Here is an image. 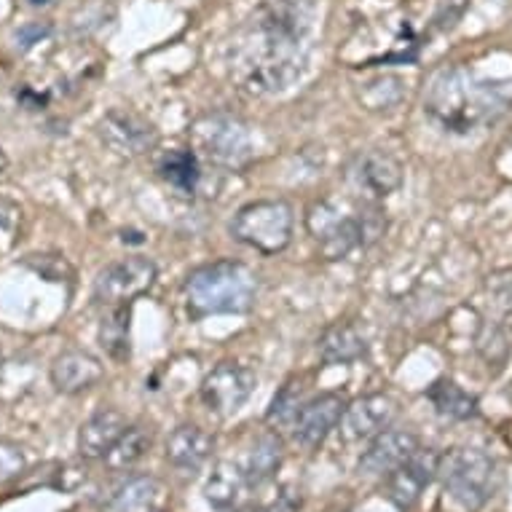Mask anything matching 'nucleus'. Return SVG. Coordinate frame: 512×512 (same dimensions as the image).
Listing matches in <instances>:
<instances>
[{
  "instance_id": "nucleus-15",
  "label": "nucleus",
  "mask_w": 512,
  "mask_h": 512,
  "mask_svg": "<svg viewBox=\"0 0 512 512\" xmlns=\"http://www.w3.org/2000/svg\"><path fill=\"white\" fill-rule=\"evenodd\" d=\"M419 448V437L408 429H384L381 435L370 440L365 454L360 456V472L370 475V478H387L389 472H395Z\"/></svg>"
},
{
  "instance_id": "nucleus-17",
  "label": "nucleus",
  "mask_w": 512,
  "mask_h": 512,
  "mask_svg": "<svg viewBox=\"0 0 512 512\" xmlns=\"http://www.w3.org/2000/svg\"><path fill=\"white\" fill-rule=\"evenodd\" d=\"M215 451V437L196 424H180L167 437V462L180 472H199Z\"/></svg>"
},
{
  "instance_id": "nucleus-28",
  "label": "nucleus",
  "mask_w": 512,
  "mask_h": 512,
  "mask_svg": "<svg viewBox=\"0 0 512 512\" xmlns=\"http://www.w3.org/2000/svg\"><path fill=\"white\" fill-rule=\"evenodd\" d=\"M151 448V432L143 427H126V432L116 440L102 462L108 464L110 470H132Z\"/></svg>"
},
{
  "instance_id": "nucleus-7",
  "label": "nucleus",
  "mask_w": 512,
  "mask_h": 512,
  "mask_svg": "<svg viewBox=\"0 0 512 512\" xmlns=\"http://www.w3.org/2000/svg\"><path fill=\"white\" fill-rule=\"evenodd\" d=\"M295 212L285 199H255L242 204L228 223V234L263 255H277L293 242Z\"/></svg>"
},
{
  "instance_id": "nucleus-29",
  "label": "nucleus",
  "mask_w": 512,
  "mask_h": 512,
  "mask_svg": "<svg viewBox=\"0 0 512 512\" xmlns=\"http://www.w3.org/2000/svg\"><path fill=\"white\" fill-rule=\"evenodd\" d=\"M488 303L502 319H512V271H496L486 279Z\"/></svg>"
},
{
  "instance_id": "nucleus-23",
  "label": "nucleus",
  "mask_w": 512,
  "mask_h": 512,
  "mask_svg": "<svg viewBox=\"0 0 512 512\" xmlns=\"http://www.w3.org/2000/svg\"><path fill=\"white\" fill-rule=\"evenodd\" d=\"M164 502V486L153 475H135L116 488L110 512H156Z\"/></svg>"
},
{
  "instance_id": "nucleus-2",
  "label": "nucleus",
  "mask_w": 512,
  "mask_h": 512,
  "mask_svg": "<svg viewBox=\"0 0 512 512\" xmlns=\"http://www.w3.org/2000/svg\"><path fill=\"white\" fill-rule=\"evenodd\" d=\"M512 110V78H480L464 65H445L424 89V116L448 135H472Z\"/></svg>"
},
{
  "instance_id": "nucleus-9",
  "label": "nucleus",
  "mask_w": 512,
  "mask_h": 512,
  "mask_svg": "<svg viewBox=\"0 0 512 512\" xmlns=\"http://www.w3.org/2000/svg\"><path fill=\"white\" fill-rule=\"evenodd\" d=\"M255 387H258V376L247 365L226 360L218 362L204 376L199 395H202V403L207 411L220 416V419H231L247 405Z\"/></svg>"
},
{
  "instance_id": "nucleus-4",
  "label": "nucleus",
  "mask_w": 512,
  "mask_h": 512,
  "mask_svg": "<svg viewBox=\"0 0 512 512\" xmlns=\"http://www.w3.org/2000/svg\"><path fill=\"white\" fill-rule=\"evenodd\" d=\"M258 274L242 261H212L188 274L185 306L194 317L247 314L258 298Z\"/></svg>"
},
{
  "instance_id": "nucleus-6",
  "label": "nucleus",
  "mask_w": 512,
  "mask_h": 512,
  "mask_svg": "<svg viewBox=\"0 0 512 512\" xmlns=\"http://www.w3.org/2000/svg\"><path fill=\"white\" fill-rule=\"evenodd\" d=\"M191 145L199 159L212 167L239 172L252 161V135L234 113H207L191 124Z\"/></svg>"
},
{
  "instance_id": "nucleus-26",
  "label": "nucleus",
  "mask_w": 512,
  "mask_h": 512,
  "mask_svg": "<svg viewBox=\"0 0 512 512\" xmlns=\"http://www.w3.org/2000/svg\"><path fill=\"white\" fill-rule=\"evenodd\" d=\"M357 100L368 113H392L405 100V78L397 73H381L360 86Z\"/></svg>"
},
{
  "instance_id": "nucleus-3",
  "label": "nucleus",
  "mask_w": 512,
  "mask_h": 512,
  "mask_svg": "<svg viewBox=\"0 0 512 512\" xmlns=\"http://www.w3.org/2000/svg\"><path fill=\"white\" fill-rule=\"evenodd\" d=\"M306 231L317 244L319 258L344 261L354 250H365L387 234V212L373 202L319 199L306 212Z\"/></svg>"
},
{
  "instance_id": "nucleus-22",
  "label": "nucleus",
  "mask_w": 512,
  "mask_h": 512,
  "mask_svg": "<svg viewBox=\"0 0 512 512\" xmlns=\"http://www.w3.org/2000/svg\"><path fill=\"white\" fill-rule=\"evenodd\" d=\"M427 400L432 403L437 416L451 421H470L478 416V397L459 387L451 378H437L427 389Z\"/></svg>"
},
{
  "instance_id": "nucleus-18",
  "label": "nucleus",
  "mask_w": 512,
  "mask_h": 512,
  "mask_svg": "<svg viewBox=\"0 0 512 512\" xmlns=\"http://www.w3.org/2000/svg\"><path fill=\"white\" fill-rule=\"evenodd\" d=\"M129 421L116 408H102L78 432V454L84 459H105L116 440L126 432Z\"/></svg>"
},
{
  "instance_id": "nucleus-13",
  "label": "nucleus",
  "mask_w": 512,
  "mask_h": 512,
  "mask_svg": "<svg viewBox=\"0 0 512 512\" xmlns=\"http://www.w3.org/2000/svg\"><path fill=\"white\" fill-rule=\"evenodd\" d=\"M443 454L435 448H419L411 459H405L395 472L387 475V499L397 510H411L419 502L424 488L437 478Z\"/></svg>"
},
{
  "instance_id": "nucleus-32",
  "label": "nucleus",
  "mask_w": 512,
  "mask_h": 512,
  "mask_svg": "<svg viewBox=\"0 0 512 512\" xmlns=\"http://www.w3.org/2000/svg\"><path fill=\"white\" fill-rule=\"evenodd\" d=\"M51 35V25L49 22H33V25H25L19 27L17 33V43L22 46V49H30V46H35V43H41L43 38H49Z\"/></svg>"
},
{
  "instance_id": "nucleus-30",
  "label": "nucleus",
  "mask_w": 512,
  "mask_h": 512,
  "mask_svg": "<svg viewBox=\"0 0 512 512\" xmlns=\"http://www.w3.org/2000/svg\"><path fill=\"white\" fill-rule=\"evenodd\" d=\"M27 470V451L14 440H0V483H9Z\"/></svg>"
},
{
  "instance_id": "nucleus-16",
  "label": "nucleus",
  "mask_w": 512,
  "mask_h": 512,
  "mask_svg": "<svg viewBox=\"0 0 512 512\" xmlns=\"http://www.w3.org/2000/svg\"><path fill=\"white\" fill-rule=\"evenodd\" d=\"M51 384L62 395H81L86 389L97 387L105 376L102 362L86 349H65L51 362Z\"/></svg>"
},
{
  "instance_id": "nucleus-8",
  "label": "nucleus",
  "mask_w": 512,
  "mask_h": 512,
  "mask_svg": "<svg viewBox=\"0 0 512 512\" xmlns=\"http://www.w3.org/2000/svg\"><path fill=\"white\" fill-rule=\"evenodd\" d=\"M344 180L360 202L381 204L387 196L400 191L403 185V164L387 151H370L354 153L352 159L346 161Z\"/></svg>"
},
{
  "instance_id": "nucleus-12",
  "label": "nucleus",
  "mask_w": 512,
  "mask_h": 512,
  "mask_svg": "<svg viewBox=\"0 0 512 512\" xmlns=\"http://www.w3.org/2000/svg\"><path fill=\"white\" fill-rule=\"evenodd\" d=\"M346 413V400L338 392H322L298 405L290 429L295 443L303 448H319L330 437V432L341 424Z\"/></svg>"
},
{
  "instance_id": "nucleus-20",
  "label": "nucleus",
  "mask_w": 512,
  "mask_h": 512,
  "mask_svg": "<svg viewBox=\"0 0 512 512\" xmlns=\"http://www.w3.org/2000/svg\"><path fill=\"white\" fill-rule=\"evenodd\" d=\"M282 462H285V443H282V437L277 432H263V435L255 437L242 462L247 486L258 488L263 483H269L282 467Z\"/></svg>"
},
{
  "instance_id": "nucleus-24",
  "label": "nucleus",
  "mask_w": 512,
  "mask_h": 512,
  "mask_svg": "<svg viewBox=\"0 0 512 512\" xmlns=\"http://www.w3.org/2000/svg\"><path fill=\"white\" fill-rule=\"evenodd\" d=\"M156 172L177 194L194 196L202 183V167L194 151H169L156 161Z\"/></svg>"
},
{
  "instance_id": "nucleus-11",
  "label": "nucleus",
  "mask_w": 512,
  "mask_h": 512,
  "mask_svg": "<svg viewBox=\"0 0 512 512\" xmlns=\"http://www.w3.org/2000/svg\"><path fill=\"white\" fill-rule=\"evenodd\" d=\"M100 140L110 151L124 156V159H137L151 153L159 143V132L148 118L137 116L135 110L113 108L100 118L97 124Z\"/></svg>"
},
{
  "instance_id": "nucleus-33",
  "label": "nucleus",
  "mask_w": 512,
  "mask_h": 512,
  "mask_svg": "<svg viewBox=\"0 0 512 512\" xmlns=\"http://www.w3.org/2000/svg\"><path fill=\"white\" fill-rule=\"evenodd\" d=\"M301 510V496H295V491L285 488L274 502L266 507V512H298Z\"/></svg>"
},
{
  "instance_id": "nucleus-19",
  "label": "nucleus",
  "mask_w": 512,
  "mask_h": 512,
  "mask_svg": "<svg viewBox=\"0 0 512 512\" xmlns=\"http://www.w3.org/2000/svg\"><path fill=\"white\" fill-rule=\"evenodd\" d=\"M317 349L325 365H354L368 357V338L354 322H336L322 333Z\"/></svg>"
},
{
  "instance_id": "nucleus-35",
  "label": "nucleus",
  "mask_w": 512,
  "mask_h": 512,
  "mask_svg": "<svg viewBox=\"0 0 512 512\" xmlns=\"http://www.w3.org/2000/svg\"><path fill=\"white\" fill-rule=\"evenodd\" d=\"M27 3H30V6H49L51 0H27Z\"/></svg>"
},
{
  "instance_id": "nucleus-27",
  "label": "nucleus",
  "mask_w": 512,
  "mask_h": 512,
  "mask_svg": "<svg viewBox=\"0 0 512 512\" xmlns=\"http://www.w3.org/2000/svg\"><path fill=\"white\" fill-rule=\"evenodd\" d=\"M475 349H478L480 360L488 365V370L494 368V373L504 370V365L510 362L512 354L507 325L499 322V319H483L478 336H475Z\"/></svg>"
},
{
  "instance_id": "nucleus-14",
  "label": "nucleus",
  "mask_w": 512,
  "mask_h": 512,
  "mask_svg": "<svg viewBox=\"0 0 512 512\" xmlns=\"http://www.w3.org/2000/svg\"><path fill=\"white\" fill-rule=\"evenodd\" d=\"M400 405L387 392H373V395L357 397L352 405H346L344 419H341V432L349 443H360V440H373L381 435L384 429L392 427L397 419Z\"/></svg>"
},
{
  "instance_id": "nucleus-25",
  "label": "nucleus",
  "mask_w": 512,
  "mask_h": 512,
  "mask_svg": "<svg viewBox=\"0 0 512 512\" xmlns=\"http://www.w3.org/2000/svg\"><path fill=\"white\" fill-rule=\"evenodd\" d=\"M97 338L110 360H129V354H132V306L129 303L110 306L108 317H102Z\"/></svg>"
},
{
  "instance_id": "nucleus-5",
  "label": "nucleus",
  "mask_w": 512,
  "mask_h": 512,
  "mask_svg": "<svg viewBox=\"0 0 512 512\" xmlns=\"http://www.w3.org/2000/svg\"><path fill=\"white\" fill-rule=\"evenodd\" d=\"M437 478L443 480L445 491L456 504H462L464 510L478 512L496 494L499 467L494 456H488L480 448H451L440 459Z\"/></svg>"
},
{
  "instance_id": "nucleus-1",
  "label": "nucleus",
  "mask_w": 512,
  "mask_h": 512,
  "mask_svg": "<svg viewBox=\"0 0 512 512\" xmlns=\"http://www.w3.org/2000/svg\"><path fill=\"white\" fill-rule=\"evenodd\" d=\"M317 19L314 0H266L231 43V76L252 94H279L303 76Z\"/></svg>"
},
{
  "instance_id": "nucleus-21",
  "label": "nucleus",
  "mask_w": 512,
  "mask_h": 512,
  "mask_svg": "<svg viewBox=\"0 0 512 512\" xmlns=\"http://www.w3.org/2000/svg\"><path fill=\"white\" fill-rule=\"evenodd\" d=\"M247 478H244L242 464L234 462H218L215 464V470L207 475L204 480L202 494L204 499L212 504V507H218V510H231L242 494L247 491Z\"/></svg>"
},
{
  "instance_id": "nucleus-10",
  "label": "nucleus",
  "mask_w": 512,
  "mask_h": 512,
  "mask_svg": "<svg viewBox=\"0 0 512 512\" xmlns=\"http://www.w3.org/2000/svg\"><path fill=\"white\" fill-rule=\"evenodd\" d=\"M156 277H159V269L148 258H140V255L121 258L116 263H108L97 274V279H94V298L100 303H108V306L132 303L156 285Z\"/></svg>"
},
{
  "instance_id": "nucleus-34",
  "label": "nucleus",
  "mask_w": 512,
  "mask_h": 512,
  "mask_svg": "<svg viewBox=\"0 0 512 512\" xmlns=\"http://www.w3.org/2000/svg\"><path fill=\"white\" fill-rule=\"evenodd\" d=\"M6 167H9V159H6V156H3V151H0V175L6 172Z\"/></svg>"
},
{
  "instance_id": "nucleus-31",
  "label": "nucleus",
  "mask_w": 512,
  "mask_h": 512,
  "mask_svg": "<svg viewBox=\"0 0 512 512\" xmlns=\"http://www.w3.org/2000/svg\"><path fill=\"white\" fill-rule=\"evenodd\" d=\"M301 389H295L293 384H287L277 397H274V403H271V411H269V421H293L295 411H298V405H301Z\"/></svg>"
}]
</instances>
